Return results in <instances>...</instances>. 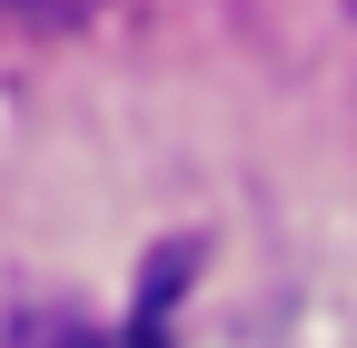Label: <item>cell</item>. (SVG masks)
<instances>
[{"mask_svg": "<svg viewBox=\"0 0 357 348\" xmlns=\"http://www.w3.org/2000/svg\"><path fill=\"white\" fill-rule=\"evenodd\" d=\"M100 0H0V20H20V30H79Z\"/></svg>", "mask_w": 357, "mask_h": 348, "instance_id": "6da1fadb", "label": "cell"}]
</instances>
